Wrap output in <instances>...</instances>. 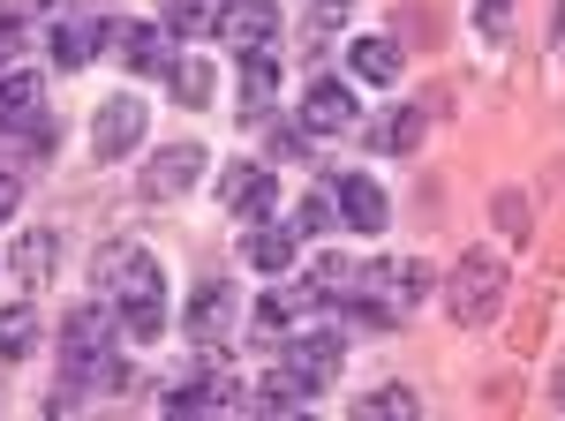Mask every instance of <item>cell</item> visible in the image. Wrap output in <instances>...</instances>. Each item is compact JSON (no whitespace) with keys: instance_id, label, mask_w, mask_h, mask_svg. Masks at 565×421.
Returning a JSON list of instances; mask_svg holds the SVG:
<instances>
[{"instance_id":"cell-6","label":"cell","mask_w":565,"mask_h":421,"mask_svg":"<svg viewBox=\"0 0 565 421\" xmlns=\"http://www.w3.org/2000/svg\"><path fill=\"white\" fill-rule=\"evenodd\" d=\"M114 53L136 76H174V31L167 23H114Z\"/></svg>"},{"instance_id":"cell-9","label":"cell","mask_w":565,"mask_h":421,"mask_svg":"<svg viewBox=\"0 0 565 421\" xmlns=\"http://www.w3.org/2000/svg\"><path fill=\"white\" fill-rule=\"evenodd\" d=\"M196 173H204V151H196V143H167V151L143 166V196H151V204H167V196H181Z\"/></svg>"},{"instance_id":"cell-33","label":"cell","mask_w":565,"mask_h":421,"mask_svg":"<svg viewBox=\"0 0 565 421\" xmlns=\"http://www.w3.org/2000/svg\"><path fill=\"white\" fill-rule=\"evenodd\" d=\"M558 407H565V377H558Z\"/></svg>"},{"instance_id":"cell-14","label":"cell","mask_w":565,"mask_h":421,"mask_svg":"<svg viewBox=\"0 0 565 421\" xmlns=\"http://www.w3.org/2000/svg\"><path fill=\"white\" fill-rule=\"evenodd\" d=\"M218 196H226V210H242V218H264V210L279 204V181H271L264 166H234Z\"/></svg>"},{"instance_id":"cell-5","label":"cell","mask_w":565,"mask_h":421,"mask_svg":"<svg viewBox=\"0 0 565 421\" xmlns=\"http://www.w3.org/2000/svg\"><path fill=\"white\" fill-rule=\"evenodd\" d=\"M136 143H143V98L121 90V98L98 106V121H90V151H98V159H129Z\"/></svg>"},{"instance_id":"cell-30","label":"cell","mask_w":565,"mask_h":421,"mask_svg":"<svg viewBox=\"0 0 565 421\" xmlns=\"http://www.w3.org/2000/svg\"><path fill=\"white\" fill-rule=\"evenodd\" d=\"M39 8H53V0H0V15L15 23V15H39Z\"/></svg>"},{"instance_id":"cell-13","label":"cell","mask_w":565,"mask_h":421,"mask_svg":"<svg viewBox=\"0 0 565 421\" xmlns=\"http://www.w3.org/2000/svg\"><path fill=\"white\" fill-rule=\"evenodd\" d=\"M218 407H226V369L218 361H204L196 377H181L167 391V414H218Z\"/></svg>"},{"instance_id":"cell-23","label":"cell","mask_w":565,"mask_h":421,"mask_svg":"<svg viewBox=\"0 0 565 421\" xmlns=\"http://www.w3.org/2000/svg\"><path fill=\"white\" fill-rule=\"evenodd\" d=\"M31 346H39V316H31V309H8V316H0V354L23 361Z\"/></svg>"},{"instance_id":"cell-8","label":"cell","mask_w":565,"mask_h":421,"mask_svg":"<svg viewBox=\"0 0 565 421\" xmlns=\"http://www.w3.org/2000/svg\"><path fill=\"white\" fill-rule=\"evenodd\" d=\"M332 204H340V218H348L354 234H385V188H377V181H370V173H340V181H332Z\"/></svg>"},{"instance_id":"cell-11","label":"cell","mask_w":565,"mask_h":421,"mask_svg":"<svg viewBox=\"0 0 565 421\" xmlns=\"http://www.w3.org/2000/svg\"><path fill=\"white\" fill-rule=\"evenodd\" d=\"M302 128L317 136H340V128H354V98H348V84H332V76H317L309 84V98H302Z\"/></svg>"},{"instance_id":"cell-26","label":"cell","mask_w":565,"mask_h":421,"mask_svg":"<svg viewBox=\"0 0 565 421\" xmlns=\"http://www.w3.org/2000/svg\"><path fill=\"white\" fill-rule=\"evenodd\" d=\"M332 218H340V204H332V188H317V196H309V204L295 210V234H324Z\"/></svg>"},{"instance_id":"cell-28","label":"cell","mask_w":565,"mask_h":421,"mask_svg":"<svg viewBox=\"0 0 565 421\" xmlns=\"http://www.w3.org/2000/svg\"><path fill=\"white\" fill-rule=\"evenodd\" d=\"M271 151H279V159H309V128H279Z\"/></svg>"},{"instance_id":"cell-18","label":"cell","mask_w":565,"mask_h":421,"mask_svg":"<svg viewBox=\"0 0 565 421\" xmlns=\"http://www.w3.org/2000/svg\"><path fill=\"white\" fill-rule=\"evenodd\" d=\"M415 143H423V114H415V106H392L385 121L370 128V151H392V159L415 151Z\"/></svg>"},{"instance_id":"cell-29","label":"cell","mask_w":565,"mask_h":421,"mask_svg":"<svg viewBox=\"0 0 565 421\" xmlns=\"http://www.w3.org/2000/svg\"><path fill=\"white\" fill-rule=\"evenodd\" d=\"M324 31H340V0H317L309 8V39H324Z\"/></svg>"},{"instance_id":"cell-16","label":"cell","mask_w":565,"mask_h":421,"mask_svg":"<svg viewBox=\"0 0 565 421\" xmlns=\"http://www.w3.org/2000/svg\"><path fill=\"white\" fill-rule=\"evenodd\" d=\"M106 31H114V23H90V15L61 23V31H53V68H84V61H98Z\"/></svg>"},{"instance_id":"cell-17","label":"cell","mask_w":565,"mask_h":421,"mask_svg":"<svg viewBox=\"0 0 565 421\" xmlns=\"http://www.w3.org/2000/svg\"><path fill=\"white\" fill-rule=\"evenodd\" d=\"M242 90H249V106H242V114H249V121H264V114H271V90H279V61H271V53H242Z\"/></svg>"},{"instance_id":"cell-22","label":"cell","mask_w":565,"mask_h":421,"mask_svg":"<svg viewBox=\"0 0 565 421\" xmlns=\"http://www.w3.org/2000/svg\"><path fill=\"white\" fill-rule=\"evenodd\" d=\"M8 271H15V279H45V271H53V234H23L15 256H8Z\"/></svg>"},{"instance_id":"cell-25","label":"cell","mask_w":565,"mask_h":421,"mask_svg":"<svg viewBox=\"0 0 565 421\" xmlns=\"http://www.w3.org/2000/svg\"><path fill=\"white\" fill-rule=\"evenodd\" d=\"M174 98L181 106H204L212 98V61H174Z\"/></svg>"},{"instance_id":"cell-7","label":"cell","mask_w":565,"mask_h":421,"mask_svg":"<svg viewBox=\"0 0 565 421\" xmlns=\"http://www.w3.org/2000/svg\"><path fill=\"white\" fill-rule=\"evenodd\" d=\"M271 31H279V0H226L218 8V39L234 45V53H257Z\"/></svg>"},{"instance_id":"cell-21","label":"cell","mask_w":565,"mask_h":421,"mask_svg":"<svg viewBox=\"0 0 565 421\" xmlns=\"http://www.w3.org/2000/svg\"><path fill=\"white\" fill-rule=\"evenodd\" d=\"M167 31H174V39L218 31V0H167Z\"/></svg>"},{"instance_id":"cell-2","label":"cell","mask_w":565,"mask_h":421,"mask_svg":"<svg viewBox=\"0 0 565 421\" xmlns=\"http://www.w3.org/2000/svg\"><path fill=\"white\" fill-rule=\"evenodd\" d=\"M423 294H430V263H362V287H354V301H348V324L385 332V324H399Z\"/></svg>"},{"instance_id":"cell-27","label":"cell","mask_w":565,"mask_h":421,"mask_svg":"<svg viewBox=\"0 0 565 421\" xmlns=\"http://www.w3.org/2000/svg\"><path fill=\"white\" fill-rule=\"evenodd\" d=\"M498 226H505L513 241H521V234H527V204H521V196H498Z\"/></svg>"},{"instance_id":"cell-3","label":"cell","mask_w":565,"mask_h":421,"mask_svg":"<svg viewBox=\"0 0 565 421\" xmlns=\"http://www.w3.org/2000/svg\"><path fill=\"white\" fill-rule=\"evenodd\" d=\"M61 377L98 384V391H121V384H129V369L114 361V332H106L98 309H76V316L61 324Z\"/></svg>"},{"instance_id":"cell-12","label":"cell","mask_w":565,"mask_h":421,"mask_svg":"<svg viewBox=\"0 0 565 421\" xmlns=\"http://www.w3.org/2000/svg\"><path fill=\"white\" fill-rule=\"evenodd\" d=\"M39 106H45V84L31 68H0V128H39Z\"/></svg>"},{"instance_id":"cell-24","label":"cell","mask_w":565,"mask_h":421,"mask_svg":"<svg viewBox=\"0 0 565 421\" xmlns=\"http://www.w3.org/2000/svg\"><path fill=\"white\" fill-rule=\"evenodd\" d=\"M354 414H362V421H407V414H415V391H399V384H385V391H370V399H362V407H354Z\"/></svg>"},{"instance_id":"cell-4","label":"cell","mask_w":565,"mask_h":421,"mask_svg":"<svg viewBox=\"0 0 565 421\" xmlns=\"http://www.w3.org/2000/svg\"><path fill=\"white\" fill-rule=\"evenodd\" d=\"M498 294H505V263L490 249H476V256H460V271L445 287V316L452 324H490L498 316Z\"/></svg>"},{"instance_id":"cell-10","label":"cell","mask_w":565,"mask_h":421,"mask_svg":"<svg viewBox=\"0 0 565 421\" xmlns=\"http://www.w3.org/2000/svg\"><path fill=\"white\" fill-rule=\"evenodd\" d=\"M279 346H287V369L309 377V384H324L340 369V332H287Z\"/></svg>"},{"instance_id":"cell-15","label":"cell","mask_w":565,"mask_h":421,"mask_svg":"<svg viewBox=\"0 0 565 421\" xmlns=\"http://www.w3.org/2000/svg\"><path fill=\"white\" fill-rule=\"evenodd\" d=\"M226 324H234V287H226V279H204L196 301H189V332L204 346V338H226Z\"/></svg>"},{"instance_id":"cell-20","label":"cell","mask_w":565,"mask_h":421,"mask_svg":"<svg viewBox=\"0 0 565 421\" xmlns=\"http://www.w3.org/2000/svg\"><path fill=\"white\" fill-rule=\"evenodd\" d=\"M354 76H362V84H392V76H399V45L392 39H362L354 45Z\"/></svg>"},{"instance_id":"cell-19","label":"cell","mask_w":565,"mask_h":421,"mask_svg":"<svg viewBox=\"0 0 565 421\" xmlns=\"http://www.w3.org/2000/svg\"><path fill=\"white\" fill-rule=\"evenodd\" d=\"M242 256H249L257 271H287V256H295V226H249Z\"/></svg>"},{"instance_id":"cell-32","label":"cell","mask_w":565,"mask_h":421,"mask_svg":"<svg viewBox=\"0 0 565 421\" xmlns=\"http://www.w3.org/2000/svg\"><path fill=\"white\" fill-rule=\"evenodd\" d=\"M8 45H15V23H8V15H0V53H8Z\"/></svg>"},{"instance_id":"cell-1","label":"cell","mask_w":565,"mask_h":421,"mask_svg":"<svg viewBox=\"0 0 565 421\" xmlns=\"http://www.w3.org/2000/svg\"><path fill=\"white\" fill-rule=\"evenodd\" d=\"M98 279H106V294H114L121 338H136V346H151V338L167 332V279H159V263H151V256L114 249Z\"/></svg>"},{"instance_id":"cell-31","label":"cell","mask_w":565,"mask_h":421,"mask_svg":"<svg viewBox=\"0 0 565 421\" xmlns=\"http://www.w3.org/2000/svg\"><path fill=\"white\" fill-rule=\"evenodd\" d=\"M15 204H23V188H15V173H0V218H8Z\"/></svg>"}]
</instances>
